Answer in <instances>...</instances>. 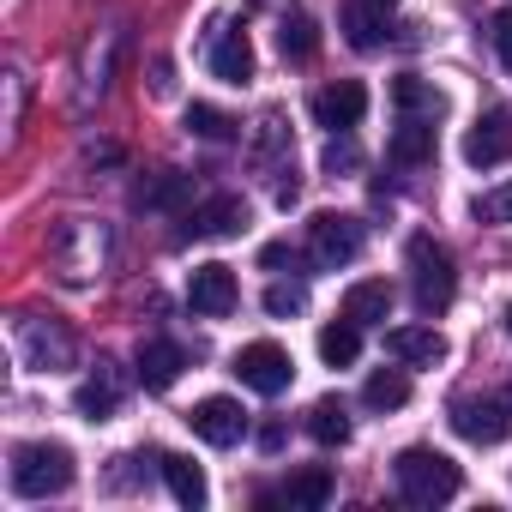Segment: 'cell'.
<instances>
[{"label": "cell", "mask_w": 512, "mask_h": 512, "mask_svg": "<svg viewBox=\"0 0 512 512\" xmlns=\"http://www.w3.org/2000/svg\"><path fill=\"white\" fill-rule=\"evenodd\" d=\"M410 296H416V314L422 320H440L458 296V272H452V253L434 241V235H416L410 241Z\"/></svg>", "instance_id": "3957f363"}, {"label": "cell", "mask_w": 512, "mask_h": 512, "mask_svg": "<svg viewBox=\"0 0 512 512\" xmlns=\"http://www.w3.org/2000/svg\"><path fill=\"white\" fill-rule=\"evenodd\" d=\"M73 404H79V416H85V422H109L121 398H115V386H109V380H85V386L73 392Z\"/></svg>", "instance_id": "4316f807"}, {"label": "cell", "mask_w": 512, "mask_h": 512, "mask_svg": "<svg viewBox=\"0 0 512 512\" xmlns=\"http://www.w3.org/2000/svg\"><path fill=\"white\" fill-rule=\"evenodd\" d=\"M386 157L392 163H404V169H416V163H428L434 157V121H398V133H392V145H386Z\"/></svg>", "instance_id": "d6986e66"}, {"label": "cell", "mask_w": 512, "mask_h": 512, "mask_svg": "<svg viewBox=\"0 0 512 512\" xmlns=\"http://www.w3.org/2000/svg\"><path fill=\"white\" fill-rule=\"evenodd\" d=\"M260 446H266V452H278V446H284V428H278V422H272V428H260Z\"/></svg>", "instance_id": "1f68e13d"}, {"label": "cell", "mask_w": 512, "mask_h": 512, "mask_svg": "<svg viewBox=\"0 0 512 512\" xmlns=\"http://www.w3.org/2000/svg\"><path fill=\"white\" fill-rule=\"evenodd\" d=\"M241 223H247V205L223 193V199H205L199 211H187V229H181V235H193V241H217V235H235Z\"/></svg>", "instance_id": "4fadbf2b"}, {"label": "cell", "mask_w": 512, "mask_h": 512, "mask_svg": "<svg viewBox=\"0 0 512 512\" xmlns=\"http://www.w3.org/2000/svg\"><path fill=\"white\" fill-rule=\"evenodd\" d=\"M380 31H386V7H374V0H350V7H344L350 49H380Z\"/></svg>", "instance_id": "7402d4cb"}, {"label": "cell", "mask_w": 512, "mask_h": 512, "mask_svg": "<svg viewBox=\"0 0 512 512\" xmlns=\"http://www.w3.org/2000/svg\"><path fill=\"white\" fill-rule=\"evenodd\" d=\"M488 37H494V55H500V67L512 73V7L488 19Z\"/></svg>", "instance_id": "4dcf8cb0"}, {"label": "cell", "mask_w": 512, "mask_h": 512, "mask_svg": "<svg viewBox=\"0 0 512 512\" xmlns=\"http://www.w3.org/2000/svg\"><path fill=\"white\" fill-rule=\"evenodd\" d=\"M356 163H362L356 139H350V133H332V145H326V169L338 175V169H356Z\"/></svg>", "instance_id": "f546056e"}, {"label": "cell", "mask_w": 512, "mask_h": 512, "mask_svg": "<svg viewBox=\"0 0 512 512\" xmlns=\"http://www.w3.org/2000/svg\"><path fill=\"white\" fill-rule=\"evenodd\" d=\"M452 434L470 440V446H500V440H512V398H506V392L458 398V404H452Z\"/></svg>", "instance_id": "8992f818"}, {"label": "cell", "mask_w": 512, "mask_h": 512, "mask_svg": "<svg viewBox=\"0 0 512 512\" xmlns=\"http://www.w3.org/2000/svg\"><path fill=\"white\" fill-rule=\"evenodd\" d=\"M506 332H512V308H506Z\"/></svg>", "instance_id": "836d02e7"}, {"label": "cell", "mask_w": 512, "mask_h": 512, "mask_svg": "<svg viewBox=\"0 0 512 512\" xmlns=\"http://www.w3.org/2000/svg\"><path fill=\"white\" fill-rule=\"evenodd\" d=\"M392 103H398L410 121H440V115H446V97H440L428 79H416V73L392 79Z\"/></svg>", "instance_id": "e0dca14e"}, {"label": "cell", "mask_w": 512, "mask_h": 512, "mask_svg": "<svg viewBox=\"0 0 512 512\" xmlns=\"http://www.w3.org/2000/svg\"><path fill=\"white\" fill-rule=\"evenodd\" d=\"M187 133H199V139H211V145H229V139H235V121H229L223 109H211V103H193V109H187Z\"/></svg>", "instance_id": "484cf974"}, {"label": "cell", "mask_w": 512, "mask_h": 512, "mask_svg": "<svg viewBox=\"0 0 512 512\" xmlns=\"http://www.w3.org/2000/svg\"><path fill=\"white\" fill-rule=\"evenodd\" d=\"M374 7H386V13H392V7H398V0H374Z\"/></svg>", "instance_id": "d6a6232c"}, {"label": "cell", "mask_w": 512, "mask_h": 512, "mask_svg": "<svg viewBox=\"0 0 512 512\" xmlns=\"http://www.w3.org/2000/svg\"><path fill=\"white\" fill-rule=\"evenodd\" d=\"M284 500H290L296 512H320V506L332 500V470H326V464H302V470H290Z\"/></svg>", "instance_id": "ac0fdd59"}, {"label": "cell", "mask_w": 512, "mask_h": 512, "mask_svg": "<svg viewBox=\"0 0 512 512\" xmlns=\"http://www.w3.org/2000/svg\"><path fill=\"white\" fill-rule=\"evenodd\" d=\"M187 199H193V181L175 175V169L145 175V181L133 187V205H139V211H175V205H187Z\"/></svg>", "instance_id": "2e32d148"}, {"label": "cell", "mask_w": 512, "mask_h": 512, "mask_svg": "<svg viewBox=\"0 0 512 512\" xmlns=\"http://www.w3.org/2000/svg\"><path fill=\"white\" fill-rule=\"evenodd\" d=\"M308 308V284H272L266 290V314L272 320H290V314H302Z\"/></svg>", "instance_id": "83f0119b"}, {"label": "cell", "mask_w": 512, "mask_h": 512, "mask_svg": "<svg viewBox=\"0 0 512 512\" xmlns=\"http://www.w3.org/2000/svg\"><path fill=\"white\" fill-rule=\"evenodd\" d=\"M7 482H13V494H25V500L67 494V488H73V452L55 446V440H25V446H13Z\"/></svg>", "instance_id": "7a4b0ae2"}, {"label": "cell", "mask_w": 512, "mask_h": 512, "mask_svg": "<svg viewBox=\"0 0 512 512\" xmlns=\"http://www.w3.org/2000/svg\"><path fill=\"white\" fill-rule=\"evenodd\" d=\"M187 422H193V434H199L205 446H235V440L247 434V410H241L235 398H199V404L187 410Z\"/></svg>", "instance_id": "ba28073f"}, {"label": "cell", "mask_w": 512, "mask_h": 512, "mask_svg": "<svg viewBox=\"0 0 512 512\" xmlns=\"http://www.w3.org/2000/svg\"><path fill=\"white\" fill-rule=\"evenodd\" d=\"M181 368H187V356H181V344H169V338H151V344L139 350V386H151V392H169V386L181 380Z\"/></svg>", "instance_id": "5bb4252c"}, {"label": "cell", "mask_w": 512, "mask_h": 512, "mask_svg": "<svg viewBox=\"0 0 512 512\" xmlns=\"http://www.w3.org/2000/svg\"><path fill=\"white\" fill-rule=\"evenodd\" d=\"M163 482H169V494L181 500V506H205V470L193 464V458H181V452H163Z\"/></svg>", "instance_id": "ffe728a7"}, {"label": "cell", "mask_w": 512, "mask_h": 512, "mask_svg": "<svg viewBox=\"0 0 512 512\" xmlns=\"http://www.w3.org/2000/svg\"><path fill=\"white\" fill-rule=\"evenodd\" d=\"M362 404L368 410H404L410 404V374L404 368H374L368 386H362Z\"/></svg>", "instance_id": "44dd1931"}, {"label": "cell", "mask_w": 512, "mask_h": 512, "mask_svg": "<svg viewBox=\"0 0 512 512\" xmlns=\"http://www.w3.org/2000/svg\"><path fill=\"white\" fill-rule=\"evenodd\" d=\"M320 356H326L332 368H350V362L362 356V326H356V320H332V326H320Z\"/></svg>", "instance_id": "cb8c5ba5"}, {"label": "cell", "mask_w": 512, "mask_h": 512, "mask_svg": "<svg viewBox=\"0 0 512 512\" xmlns=\"http://www.w3.org/2000/svg\"><path fill=\"white\" fill-rule=\"evenodd\" d=\"M362 115H368V91H362L356 79H338V85H326V91L314 97V121L332 127V133H350Z\"/></svg>", "instance_id": "30bf717a"}, {"label": "cell", "mask_w": 512, "mask_h": 512, "mask_svg": "<svg viewBox=\"0 0 512 512\" xmlns=\"http://www.w3.org/2000/svg\"><path fill=\"white\" fill-rule=\"evenodd\" d=\"M386 314H392V284H386V278H362V284L344 290V320H356V326H380Z\"/></svg>", "instance_id": "9a60e30c"}, {"label": "cell", "mask_w": 512, "mask_h": 512, "mask_svg": "<svg viewBox=\"0 0 512 512\" xmlns=\"http://www.w3.org/2000/svg\"><path fill=\"white\" fill-rule=\"evenodd\" d=\"M205 67H211V79H223V85H247V79H253V43H247V31H217Z\"/></svg>", "instance_id": "7c38bea8"}, {"label": "cell", "mask_w": 512, "mask_h": 512, "mask_svg": "<svg viewBox=\"0 0 512 512\" xmlns=\"http://www.w3.org/2000/svg\"><path fill=\"white\" fill-rule=\"evenodd\" d=\"M476 223H512V181L506 187H488V193H476Z\"/></svg>", "instance_id": "f1b7e54d"}, {"label": "cell", "mask_w": 512, "mask_h": 512, "mask_svg": "<svg viewBox=\"0 0 512 512\" xmlns=\"http://www.w3.org/2000/svg\"><path fill=\"white\" fill-rule=\"evenodd\" d=\"M392 476H398V494H404L410 506H446V500L464 488L458 464H452L446 452H434V446H404L398 464H392Z\"/></svg>", "instance_id": "6da1fadb"}, {"label": "cell", "mask_w": 512, "mask_h": 512, "mask_svg": "<svg viewBox=\"0 0 512 512\" xmlns=\"http://www.w3.org/2000/svg\"><path fill=\"white\" fill-rule=\"evenodd\" d=\"M308 434H314L320 446H344V440H350V410H344L338 398H320V404L308 410Z\"/></svg>", "instance_id": "d4e9b609"}, {"label": "cell", "mask_w": 512, "mask_h": 512, "mask_svg": "<svg viewBox=\"0 0 512 512\" xmlns=\"http://www.w3.org/2000/svg\"><path fill=\"white\" fill-rule=\"evenodd\" d=\"M187 302H193V314H205V320H223L235 302H241V284H235V272L229 266H193V278H187Z\"/></svg>", "instance_id": "52a82bcc"}, {"label": "cell", "mask_w": 512, "mask_h": 512, "mask_svg": "<svg viewBox=\"0 0 512 512\" xmlns=\"http://www.w3.org/2000/svg\"><path fill=\"white\" fill-rule=\"evenodd\" d=\"M386 356L404 362V368H434V362H446V338L434 326H392L386 332Z\"/></svg>", "instance_id": "8fae6325"}, {"label": "cell", "mask_w": 512, "mask_h": 512, "mask_svg": "<svg viewBox=\"0 0 512 512\" xmlns=\"http://www.w3.org/2000/svg\"><path fill=\"white\" fill-rule=\"evenodd\" d=\"M278 49H284V61H314V55H320V25H314L308 13H284Z\"/></svg>", "instance_id": "603a6c76"}, {"label": "cell", "mask_w": 512, "mask_h": 512, "mask_svg": "<svg viewBox=\"0 0 512 512\" xmlns=\"http://www.w3.org/2000/svg\"><path fill=\"white\" fill-rule=\"evenodd\" d=\"M512 157V115L506 109H488L470 133H464V163L470 169H494Z\"/></svg>", "instance_id": "9c48e42d"}, {"label": "cell", "mask_w": 512, "mask_h": 512, "mask_svg": "<svg viewBox=\"0 0 512 512\" xmlns=\"http://www.w3.org/2000/svg\"><path fill=\"white\" fill-rule=\"evenodd\" d=\"M229 368H235V380H241L247 392H260V398H278V392L296 380V362H290V350H284V344H272V338H260V344H241Z\"/></svg>", "instance_id": "277c9868"}, {"label": "cell", "mask_w": 512, "mask_h": 512, "mask_svg": "<svg viewBox=\"0 0 512 512\" xmlns=\"http://www.w3.org/2000/svg\"><path fill=\"white\" fill-rule=\"evenodd\" d=\"M362 241H368V229H362L350 211H320V217L308 223V253H314V266H320V272L350 266L356 253H362Z\"/></svg>", "instance_id": "5b68a950"}]
</instances>
